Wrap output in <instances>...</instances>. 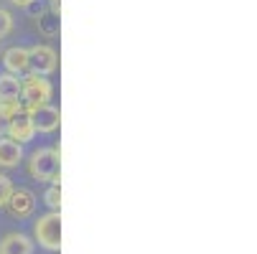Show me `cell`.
<instances>
[{
  "label": "cell",
  "mask_w": 257,
  "mask_h": 254,
  "mask_svg": "<svg viewBox=\"0 0 257 254\" xmlns=\"http://www.w3.org/2000/svg\"><path fill=\"white\" fill-rule=\"evenodd\" d=\"M54 97V87L46 77L39 74H28L21 79V104L26 112H33L39 107H46Z\"/></svg>",
  "instance_id": "1"
},
{
  "label": "cell",
  "mask_w": 257,
  "mask_h": 254,
  "mask_svg": "<svg viewBox=\"0 0 257 254\" xmlns=\"http://www.w3.org/2000/svg\"><path fill=\"white\" fill-rule=\"evenodd\" d=\"M28 175L39 183H51L59 178V150L56 148H39L28 158Z\"/></svg>",
  "instance_id": "2"
},
{
  "label": "cell",
  "mask_w": 257,
  "mask_h": 254,
  "mask_svg": "<svg viewBox=\"0 0 257 254\" xmlns=\"http://www.w3.org/2000/svg\"><path fill=\"white\" fill-rule=\"evenodd\" d=\"M33 239L39 241L46 251H59L61 249V216L59 211H49L39 216L33 224Z\"/></svg>",
  "instance_id": "3"
},
{
  "label": "cell",
  "mask_w": 257,
  "mask_h": 254,
  "mask_svg": "<svg viewBox=\"0 0 257 254\" xmlns=\"http://www.w3.org/2000/svg\"><path fill=\"white\" fill-rule=\"evenodd\" d=\"M59 66V56L51 46L41 44V46H33L28 49V71L31 74H39V77H49L54 74Z\"/></svg>",
  "instance_id": "4"
},
{
  "label": "cell",
  "mask_w": 257,
  "mask_h": 254,
  "mask_svg": "<svg viewBox=\"0 0 257 254\" xmlns=\"http://www.w3.org/2000/svg\"><path fill=\"white\" fill-rule=\"evenodd\" d=\"M6 208H8V213L13 216V219L23 221V219H28V216L36 213V193L28 191V188H13Z\"/></svg>",
  "instance_id": "5"
},
{
  "label": "cell",
  "mask_w": 257,
  "mask_h": 254,
  "mask_svg": "<svg viewBox=\"0 0 257 254\" xmlns=\"http://www.w3.org/2000/svg\"><path fill=\"white\" fill-rule=\"evenodd\" d=\"M8 137L11 140H16V142H28L33 135H36V127H33V117H31V112H26V110H21L18 115H13L11 117V122H8Z\"/></svg>",
  "instance_id": "6"
},
{
  "label": "cell",
  "mask_w": 257,
  "mask_h": 254,
  "mask_svg": "<svg viewBox=\"0 0 257 254\" xmlns=\"http://www.w3.org/2000/svg\"><path fill=\"white\" fill-rule=\"evenodd\" d=\"M0 254H36V244L31 236L21 231H11L0 239Z\"/></svg>",
  "instance_id": "7"
},
{
  "label": "cell",
  "mask_w": 257,
  "mask_h": 254,
  "mask_svg": "<svg viewBox=\"0 0 257 254\" xmlns=\"http://www.w3.org/2000/svg\"><path fill=\"white\" fill-rule=\"evenodd\" d=\"M31 117H33V127H36V132H54V130H59V122H61L59 110H56V107H51V104L33 110Z\"/></svg>",
  "instance_id": "8"
},
{
  "label": "cell",
  "mask_w": 257,
  "mask_h": 254,
  "mask_svg": "<svg viewBox=\"0 0 257 254\" xmlns=\"http://www.w3.org/2000/svg\"><path fill=\"white\" fill-rule=\"evenodd\" d=\"M3 64L8 69V74H16V77H23L28 71V49L23 46H13L3 54Z\"/></svg>",
  "instance_id": "9"
},
{
  "label": "cell",
  "mask_w": 257,
  "mask_h": 254,
  "mask_svg": "<svg viewBox=\"0 0 257 254\" xmlns=\"http://www.w3.org/2000/svg\"><path fill=\"white\" fill-rule=\"evenodd\" d=\"M21 160H23L21 142L11 137H0V168H18Z\"/></svg>",
  "instance_id": "10"
},
{
  "label": "cell",
  "mask_w": 257,
  "mask_h": 254,
  "mask_svg": "<svg viewBox=\"0 0 257 254\" xmlns=\"http://www.w3.org/2000/svg\"><path fill=\"white\" fill-rule=\"evenodd\" d=\"M0 99H21V77L0 74Z\"/></svg>",
  "instance_id": "11"
},
{
  "label": "cell",
  "mask_w": 257,
  "mask_h": 254,
  "mask_svg": "<svg viewBox=\"0 0 257 254\" xmlns=\"http://www.w3.org/2000/svg\"><path fill=\"white\" fill-rule=\"evenodd\" d=\"M44 201H46L49 211H59V206H61V186H59V178H56V180H51V186H49V191H46Z\"/></svg>",
  "instance_id": "12"
},
{
  "label": "cell",
  "mask_w": 257,
  "mask_h": 254,
  "mask_svg": "<svg viewBox=\"0 0 257 254\" xmlns=\"http://www.w3.org/2000/svg\"><path fill=\"white\" fill-rule=\"evenodd\" d=\"M39 28H41V33L44 36H56L59 33V16H54V13H49V16H39Z\"/></svg>",
  "instance_id": "13"
},
{
  "label": "cell",
  "mask_w": 257,
  "mask_h": 254,
  "mask_svg": "<svg viewBox=\"0 0 257 254\" xmlns=\"http://www.w3.org/2000/svg\"><path fill=\"white\" fill-rule=\"evenodd\" d=\"M11 193H13V180L6 173H0V208H6Z\"/></svg>",
  "instance_id": "14"
},
{
  "label": "cell",
  "mask_w": 257,
  "mask_h": 254,
  "mask_svg": "<svg viewBox=\"0 0 257 254\" xmlns=\"http://www.w3.org/2000/svg\"><path fill=\"white\" fill-rule=\"evenodd\" d=\"M11 31H13V16L6 8H0V41H3L6 36H11Z\"/></svg>",
  "instance_id": "15"
},
{
  "label": "cell",
  "mask_w": 257,
  "mask_h": 254,
  "mask_svg": "<svg viewBox=\"0 0 257 254\" xmlns=\"http://www.w3.org/2000/svg\"><path fill=\"white\" fill-rule=\"evenodd\" d=\"M49 6H51V13H54V16L61 13V0H49Z\"/></svg>",
  "instance_id": "16"
},
{
  "label": "cell",
  "mask_w": 257,
  "mask_h": 254,
  "mask_svg": "<svg viewBox=\"0 0 257 254\" xmlns=\"http://www.w3.org/2000/svg\"><path fill=\"white\" fill-rule=\"evenodd\" d=\"M8 122H11V117H6L3 112H0V135H3V132L8 130Z\"/></svg>",
  "instance_id": "17"
},
{
  "label": "cell",
  "mask_w": 257,
  "mask_h": 254,
  "mask_svg": "<svg viewBox=\"0 0 257 254\" xmlns=\"http://www.w3.org/2000/svg\"><path fill=\"white\" fill-rule=\"evenodd\" d=\"M28 13H31V16H41V6H39V0L28 6Z\"/></svg>",
  "instance_id": "18"
},
{
  "label": "cell",
  "mask_w": 257,
  "mask_h": 254,
  "mask_svg": "<svg viewBox=\"0 0 257 254\" xmlns=\"http://www.w3.org/2000/svg\"><path fill=\"white\" fill-rule=\"evenodd\" d=\"M8 3H13V6H18V8H28L31 3H36V0H8Z\"/></svg>",
  "instance_id": "19"
}]
</instances>
